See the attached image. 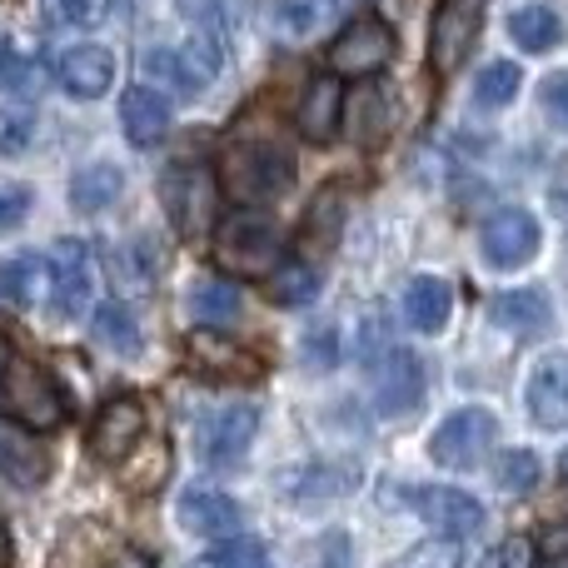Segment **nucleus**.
Listing matches in <instances>:
<instances>
[{
  "label": "nucleus",
  "mask_w": 568,
  "mask_h": 568,
  "mask_svg": "<svg viewBox=\"0 0 568 568\" xmlns=\"http://www.w3.org/2000/svg\"><path fill=\"white\" fill-rule=\"evenodd\" d=\"M344 130H349L354 145H384L394 130V100L389 90H374V85H359L354 95H344Z\"/></svg>",
  "instance_id": "21"
},
{
  "label": "nucleus",
  "mask_w": 568,
  "mask_h": 568,
  "mask_svg": "<svg viewBox=\"0 0 568 568\" xmlns=\"http://www.w3.org/2000/svg\"><path fill=\"white\" fill-rule=\"evenodd\" d=\"M409 504L449 539H464V534L484 529V504L464 489H439V484H424V489H409Z\"/></svg>",
  "instance_id": "16"
},
{
  "label": "nucleus",
  "mask_w": 568,
  "mask_h": 568,
  "mask_svg": "<svg viewBox=\"0 0 568 568\" xmlns=\"http://www.w3.org/2000/svg\"><path fill=\"white\" fill-rule=\"evenodd\" d=\"M160 200H165L170 225L185 240H200L205 230H215V210H220V180L210 165L185 160V165H170L160 180Z\"/></svg>",
  "instance_id": "5"
},
{
  "label": "nucleus",
  "mask_w": 568,
  "mask_h": 568,
  "mask_svg": "<svg viewBox=\"0 0 568 568\" xmlns=\"http://www.w3.org/2000/svg\"><path fill=\"white\" fill-rule=\"evenodd\" d=\"M329 16H334V0H275L270 6V26L284 40H310Z\"/></svg>",
  "instance_id": "33"
},
{
  "label": "nucleus",
  "mask_w": 568,
  "mask_h": 568,
  "mask_svg": "<svg viewBox=\"0 0 568 568\" xmlns=\"http://www.w3.org/2000/svg\"><path fill=\"white\" fill-rule=\"evenodd\" d=\"M539 549L549 554V559L559 564V568H568V524H554V529L539 539Z\"/></svg>",
  "instance_id": "43"
},
{
  "label": "nucleus",
  "mask_w": 568,
  "mask_h": 568,
  "mask_svg": "<svg viewBox=\"0 0 568 568\" xmlns=\"http://www.w3.org/2000/svg\"><path fill=\"white\" fill-rule=\"evenodd\" d=\"M0 364H6V354H0Z\"/></svg>",
  "instance_id": "46"
},
{
  "label": "nucleus",
  "mask_w": 568,
  "mask_h": 568,
  "mask_svg": "<svg viewBox=\"0 0 568 568\" xmlns=\"http://www.w3.org/2000/svg\"><path fill=\"white\" fill-rule=\"evenodd\" d=\"M524 404L539 429H568V354H549L534 364Z\"/></svg>",
  "instance_id": "17"
},
{
  "label": "nucleus",
  "mask_w": 568,
  "mask_h": 568,
  "mask_svg": "<svg viewBox=\"0 0 568 568\" xmlns=\"http://www.w3.org/2000/svg\"><path fill=\"white\" fill-rule=\"evenodd\" d=\"M539 479H544V464L534 449H509L494 464V484L504 494H529V489H539Z\"/></svg>",
  "instance_id": "35"
},
{
  "label": "nucleus",
  "mask_w": 568,
  "mask_h": 568,
  "mask_svg": "<svg viewBox=\"0 0 568 568\" xmlns=\"http://www.w3.org/2000/svg\"><path fill=\"white\" fill-rule=\"evenodd\" d=\"M544 245V230L529 210H499V215L484 220L479 230V255L489 260L494 270H519L539 255Z\"/></svg>",
  "instance_id": "12"
},
{
  "label": "nucleus",
  "mask_w": 568,
  "mask_h": 568,
  "mask_svg": "<svg viewBox=\"0 0 568 568\" xmlns=\"http://www.w3.org/2000/svg\"><path fill=\"white\" fill-rule=\"evenodd\" d=\"M55 80L65 85V95L75 100H100L115 85V50L105 45H65L55 55Z\"/></svg>",
  "instance_id": "15"
},
{
  "label": "nucleus",
  "mask_w": 568,
  "mask_h": 568,
  "mask_svg": "<svg viewBox=\"0 0 568 568\" xmlns=\"http://www.w3.org/2000/svg\"><path fill=\"white\" fill-rule=\"evenodd\" d=\"M30 145H36V110L30 105L0 110V155H26Z\"/></svg>",
  "instance_id": "37"
},
{
  "label": "nucleus",
  "mask_w": 568,
  "mask_h": 568,
  "mask_svg": "<svg viewBox=\"0 0 568 568\" xmlns=\"http://www.w3.org/2000/svg\"><path fill=\"white\" fill-rule=\"evenodd\" d=\"M190 310H195V320H205V329L235 324L240 320V290L220 275H205V280L190 284Z\"/></svg>",
  "instance_id": "30"
},
{
  "label": "nucleus",
  "mask_w": 568,
  "mask_h": 568,
  "mask_svg": "<svg viewBox=\"0 0 568 568\" xmlns=\"http://www.w3.org/2000/svg\"><path fill=\"white\" fill-rule=\"evenodd\" d=\"M0 419L30 434H50L70 419V399L45 364L6 359L0 364Z\"/></svg>",
  "instance_id": "2"
},
{
  "label": "nucleus",
  "mask_w": 568,
  "mask_h": 568,
  "mask_svg": "<svg viewBox=\"0 0 568 568\" xmlns=\"http://www.w3.org/2000/svg\"><path fill=\"white\" fill-rule=\"evenodd\" d=\"M145 429H150L145 399H135V394H115V399L100 404L95 429H90V449H95L100 464L120 469V464H130V454L145 444Z\"/></svg>",
  "instance_id": "11"
},
{
  "label": "nucleus",
  "mask_w": 568,
  "mask_h": 568,
  "mask_svg": "<svg viewBox=\"0 0 568 568\" xmlns=\"http://www.w3.org/2000/svg\"><path fill=\"white\" fill-rule=\"evenodd\" d=\"M369 384H374V409L379 414H409L424 399V369L399 344H384L379 359H369Z\"/></svg>",
  "instance_id": "14"
},
{
  "label": "nucleus",
  "mask_w": 568,
  "mask_h": 568,
  "mask_svg": "<svg viewBox=\"0 0 568 568\" xmlns=\"http://www.w3.org/2000/svg\"><path fill=\"white\" fill-rule=\"evenodd\" d=\"M359 479L364 474L354 469V464H304V469L284 474L280 494H290V499H300V504H324V499H344V494H354Z\"/></svg>",
  "instance_id": "22"
},
{
  "label": "nucleus",
  "mask_w": 568,
  "mask_h": 568,
  "mask_svg": "<svg viewBox=\"0 0 568 568\" xmlns=\"http://www.w3.org/2000/svg\"><path fill=\"white\" fill-rule=\"evenodd\" d=\"M509 36L519 50H529V55H539V50H554L564 36V20L554 6H519L509 16Z\"/></svg>",
  "instance_id": "28"
},
{
  "label": "nucleus",
  "mask_w": 568,
  "mask_h": 568,
  "mask_svg": "<svg viewBox=\"0 0 568 568\" xmlns=\"http://www.w3.org/2000/svg\"><path fill=\"white\" fill-rule=\"evenodd\" d=\"M399 568H459V549H449V544H429V554H414V559H404Z\"/></svg>",
  "instance_id": "42"
},
{
  "label": "nucleus",
  "mask_w": 568,
  "mask_h": 568,
  "mask_svg": "<svg viewBox=\"0 0 568 568\" xmlns=\"http://www.w3.org/2000/svg\"><path fill=\"white\" fill-rule=\"evenodd\" d=\"M0 568H10V529H6V519H0Z\"/></svg>",
  "instance_id": "45"
},
{
  "label": "nucleus",
  "mask_w": 568,
  "mask_h": 568,
  "mask_svg": "<svg viewBox=\"0 0 568 568\" xmlns=\"http://www.w3.org/2000/svg\"><path fill=\"white\" fill-rule=\"evenodd\" d=\"M339 230H344V195H339V185H324L320 195L310 200V210H304L300 240L310 250H329L334 240H339Z\"/></svg>",
  "instance_id": "29"
},
{
  "label": "nucleus",
  "mask_w": 568,
  "mask_h": 568,
  "mask_svg": "<svg viewBox=\"0 0 568 568\" xmlns=\"http://www.w3.org/2000/svg\"><path fill=\"white\" fill-rule=\"evenodd\" d=\"M140 65H145L150 85H165V90H175L180 100H190L225 70V45H220L210 30H195V36L180 40V45H150L145 55H140Z\"/></svg>",
  "instance_id": "4"
},
{
  "label": "nucleus",
  "mask_w": 568,
  "mask_h": 568,
  "mask_svg": "<svg viewBox=\"0 0 568 568\" xmlns=\"http://www.w3.org/2000/svg\"><path fill=\"white\" fill-rule=\"evenodd\" d=\"M479 568H539V544L524 539V534H514V539L494 544Z\"/></svg>",
  "instance_id": "39"
},
{
  "label": "nucleus",
  "mask_w": 568,
  "mask_h": 568,
  "mask_svg": "<svg viewBox=\"0 0 568 568\" xmlns=\"http://www.w3.org/2000/svg\"><path fill=\"white\" fill-rule=\"evenodd\" d=\"M215 180L240 210H260V205H275L284 190H290L294 160H290V150L275 145L270 135H245L220 155Z\"/></svg>",
  "instance_id": "1"
},
{
  "label": "nucleus",
  "mask_w": 568,
  "mask_h": 568,
  "mask_svg": "<svg viewBox=\"0 0 568 568\" xmlns=\"http://www.w3.org/2000/svg\"><path fill=\"white\" fill-rule=\"evenodd\" d=\"M539 95H544V110H549L554 120H564V125H568V70H559V75L544 80Z\"/></svg>",
  "instance_id": "41"
},
{
  "label": "nucleus",
  "mask_w": 568,
  "mask_h": 568,
  "mask_svg": "<svg viewBox=\"0 0 568 568\" xmlns=\"http://www.w3.org/2000/svg\"><path fill=\"white\" fill-rule=\"evenodd\" d=\"M120 125H125V140L135 150H155L170 135V100L155 85H140L135 80L120 95Z\"/></svg>",
  "instance_id": "19"
},
{
  "label": "nucleus",
  "mask_w": 568,
  "mask_h": 568,
  "mask_svg": "<svg viewBox=\"0 0 568 568\" xmlns=\"http://www.w3.org/2000/svg\"><path fill=\"white\" fill-rule=\"evenodd\" d=\"M140 320H135V310L130 304H120V300H105L95 310V344L100 349H110V354H140Z\"/></svg>",
  "instance_id": "31"
},
{
  "label": "nucleus",
  "mask_w": 568,
  "mask_h": 568,
  "mask_svg": "<svg viewBox=\"0 0 568 568\" xmlns=\"http://www.w3.org/2000/svg\"><path fill=\"white\" fill-rule=\"evenodd\" d=\"M115 16V0H45V20L65 30H95Z\"/></svg>",
  "instance_id": "36"
},
{
  "label": "nucleus",
  "mask_w": 568,
  "mask_h": 568,
  "mask_svg": "<svg viewBox=\"0 0 568 568\" xmlns=\"http://www.w3.org/2000/svg\"><path fill=\"white\" fill-rule=\"evenodd\" d=\"M349 564V539L344 534H329L324 539V554H320V568H344Z\"/></svg>",
  "instance_id": "44"
},
{
  "label": "nucleus",
  "mask_w": 568,
  "mask_h": 568,
  "mask_svg": "<svg viewBox=\"0 0 568 568\" xmlns=\"http://www.w3.org/2000/svg\"><path fill=\"white\" fill-rule=\"evenodd\" d=\"M0 474H6L16 489H36L50 479V449L40 444V434L30 429H0Z\"/></svg>",
  "instance_id": "23"
},
{
  "label": "nucleus",
  "mask_w": 568,
  "mask_h": 568,
  "mask_svg": "<svg viewBox=\"0 0 568 568\" xmlns=\"http://www.w3.org/2000/svg\"><path fill=\"white\" fill-rule=\"evenodd\" d=\"M30 205H36L30 185H0V235H10V230L26 225V220H30Z\"/></svg>",
  "instance_id": "40"
},
{
  "label": "nucleus",
  "mask_w": 568,
  "mask_h": 568,
  "mask_svg": "<svg viewBox=\"0 0 568 568\" xmlns=\"http://www.w3.org/2000/svg\"><path fill=\"white\" fill-rule=\"evenodd\" d=\"M265 280H270V300L284 304V310H300V304H310L320 294V270L310 260H280Z\"/></svg>",
  "instance_id": "32"
},
{
  "label": "nucleus",
  "mask_w": 568,
  "mask_h": 568,
  "mask_svg": "<svg viewBox=\"0 0 568 568\" xmlns=\"http://www.w3.org/2000/svg\"><path fill=\"white\" fill-rule=\"evenodd\" d=\"M240 519H245L240 504L220 489H185L180 494V524H185L190 534H200V539H230V534L240 529Z\"/></svg>",
  "instance_id": "20"
},
{
  "label": "nucleus",
  "mask_w": 568,
  "mask_h": 568,
  "mask_svg": "<svg viewBox=\"0 0 568 568\" xmlns=\"http://www.w3.org/2000/svg\"><path fill=\"white\" fill-rule=\"evenodd\" d=\"M519 85H524V75L514 60H489V65L474 75V105L489 110V115L494 110H509L514 95H519Z\"/></svg>",
  "instance_id": "34"
},
{
  "label": "nucleus",
  "mask_w": 568,
  "mask_h": 568,
  "mask_svg": "<svg viewBox=\"0 0 568 568\" xmlns=\"http://www.w3.org/2000/svg\"><path fill=\"white\" fill-rule=\"evenodd\" d=\"M120 195H125V170H120L115 160H90V165H80L75 175H70V205H75L80 215H100V210H110Z\"/></svg>",
  "instance_id": "25"
},
{
  "label": "nucleus",
  "mask_w": 568,
  "mask_h": 568,
  "mask_svg": "<svg viewBox=\"0 0 568 568\" xmlns=\"http://www.w3.org/2000/svg\"><path fill=\"white\" fill-rule=\"evenodd\" d=\"M185 364L205 379H225V384H245V379H260V359L245 349V344L225 339L220 329H190L185 344H180Z\"/></svg>",
  "instance_id": "13"
},
{
  "label": "nucleus",
  "mask_w": 568,
  "mask_h": 568,
  "mask_svg": "<svg viewBox=\"0 0 568 568\" xmlns=\"http://www.w3.org/2000/svg\"><path fill=\"white\" fill-rule=\"evenodd\" d=\"M494 439H499V419H494L489 409H479V404H469V409H454L449 419L434 429L429 454L444 469H479V464L489 459Z\"/></svg>",
  "instance_id": "9"
},
{
  "label": "nucleus",
  "mask_w": 568,
  "mask_h": 568,
  "mask_svg": "<svg viewBox=\"0 0 568 568\" xmlns=\"http://www.w3.org/2000/svg\"><path fill=\"white\" fill-rule=\"evenodd\" d=\"M260 564H265V544L240 539V544H225V549L205 554V559H195L185 568H260Z\"/></svg>",
  "instance_id": "38"
},
{
  "label": "nucleus",
  "mask_w": 568,
  "mask_h": 568,
  "mask_svg": "<svg viewBox=\"0 0 568 568\" xmlns=\"http://www.w3.org/2000/svg\"><path fill=\"white\" fill-rule=\"evenodd\" d=\"M284 260V235L260 210H235L215 225V265L235 280H260Z\"/></svg>",
  "instance_id": "3"
},
{
  "label": "nucleus",
  "mask_w": 568,
  "mask_h": 568,
  "mask_svg": "<svg viewBox=\"0 0 568 568\" xmlns=\"http://www.w3.org/2000/svg\"><path fill=\"white\" fill-rule=\"evenodd\" d=\"M394 50H399V40H394L389 20L359 16V20H349V26H344L339 36L329 40V75L364 80V75H374V70L389 65Z\"/></svg>",
  "instance_id": "7"
},
{
  "label": "nucleus",
  "mask_w": 568,
  "mask_h": 568,
  "mask_svg": "<svg viewBox=\"0 0 568 568\" xmlns=\"http://www.w3.org/2000/svg\"><path fill=\"white\" fill-rule=\"evenodd\" d=\"M454 314V290L434 275H414L404 284V320L419 334H439Z\"/></svg>",
  "instance_id": "26"
},
{
  "label": "nucleus",
  "mask_w": 568,
  "mask_h": 568,
  "mask_svg": "<svg viewBox=\"0 0 568 568\" xmlns=\"http://www.w3.org/2000/svg\"><path fill=\"white\" fill-rule=\"evenodd\" d=\"M40 294H45V260L40 255L0 260V304H10V310H30Z\"/></svg>",
  "instance_id": "27"
},
{
  "label": "nucleus",
  "mask_w": 568,
  "mask_h": 568,
  "mask_svg": "<svg viewBox=\"0 0 568 568\" xmlns=\"http://www.w3.org/2000/svg\"><path fill=\"white\" fill-rule=\"evenodd\" d=\"M260 434V409L255 404H220L200 419V434H195V449H200V464L210 469H240Z\"/></svg>",
  "instance_id": "8"
},
{
  "label": "nucleus",
  "mask_w": 568,
  "mask_h": 568,
  "mask_svg": "<svg viewBox=\"0 0 568 568\" xmlns=\"http://www.w3.org/2000/svg\"><path fill=\"white\" fill-rule=\"evenodd\" d=\"M489 320L499 329L519 334V339H534V334H544L554 324V304L544 290H504V294H494Z\"/></svg>",
  "instance_id": "24"
},
{
  "label": "nucleus",
  "mask_w": 568,
  "mask_h": 568,
  "mask_svg": "<svg viewBox=\"0 0 568 568\" xmlns=\"http://www.w3.org/2000/svg\"><path fill=\"white\" fill-rule=\"evenodd\" d=\"M45 294L55 320H80L95 300V260L85 240H60L45 265Z\"/></svg>",
  "instance_id": "10"
},
{
  "label": "nucleus",
  "mask_w": 568,
  "mask_h": 568,
  "mask_svg": "<svg viewBox=\"0 0 568 568\" xmlns=\"http://www.w3.org/2000/svg\"><path fill=\"white\" fill-rule=\"evenodd\" d=\"M484 6H489V0H434L429 70L439 80H449L454 70L469 60L474 40H479V30H484Z\"/></svg>",
  "instance_id": "6"
},
{
  "label": "nucleus",
  "mask_w": 568,
  "mask_h": 568,
  "mask_svg": "<svg viewBox=\"0 0 568 568\" xmlns=\"http://www.w3.org/2000/svg\"><path fill=\"white\" fill-rule=\"evenodd\" d=\"M339 120H344V85L339 75H314L300 95V110H294V125L310 145H329L339 135Z\"/></svg>",
  "instance_id": "18"
}]
</instances>
